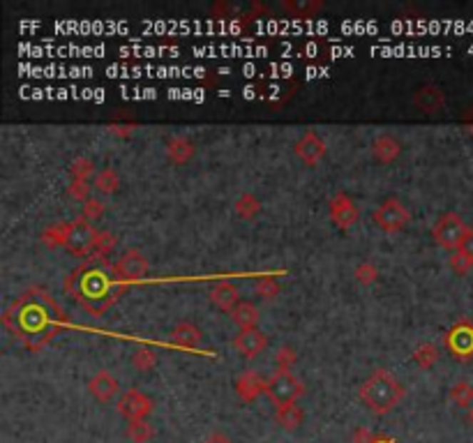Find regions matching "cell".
<instances>
[{
  "instance_id": "8",
  "label": "cell",
  "mask_w": 473,
  "mask_h": 443,
  "mask_svg": "<svg viewBox=\"0 0 473 443\" xmlns=\"http://www.w3.org/2000/svg\"><path fill=\"white\" fill-rule=\"evenodd\" d=\"M328 210H330V220H332V224L337 226V229H342V231L351 229V226L360 220L358 205H356V201H353L347 192H337L335 196H330Z\"/></svg>"
},
{
  "instance_id": "36",
  "label": "cell",
  "mask_w": 473,
  "mask_h": 443,
  "mask_svg": "<svg viewBox=\"0 0 473 443\" xmlns=\"http://www.w3.org/2000/svg\"><path fill=\"white\" fill-rule=\"evenodd\" d=\"M104 201H100V199H88L86 203H83V210H81V218L83 220H88V222H95V220H100L102 215H104Z\"/></svg>"
},
{
  "instance_id": "13",
  "label": "cell",
  "mask_w": 473,
  "mask_h": 443,
  "mask_svg": "<svg viewBox=\"0 0 473 443\" xmlns=\"http://www.w3.org/2000/svg\"><path fill=\"white\" fill-rule=\"evenodd\" d=\"M233 349L238 351L243 358H256L259 353H263L265 349H268V337H265L259 328L240 330L233 337Z\"/></svg>"
},
{
  "instance_id": "42",
  "label": "cell",
  "mask_w": 473,
  "mask_h": 443,
  "mask_svg": "<svg viewBox=\"0 0 473 443\" xmlns=\"http://www.w3.org/2000/svg\"><path fill=\"white\" fill-rule=\"evenodd\" d=\"M203 443H233V441L226 437V434H222V432H213V434L205 439Z\"/></svg>"
},
{
  "instance_id": "37",
  "label": "cell",
  "mask_w": 473,
  "mask_h": 443,
  "mask_svg": "<svg viewBox=\"0 0 473 443\" xmlns=\"http://www.w3.org/2000/svg\"><path fill=\"white\" fill-rule=\"evenodd\" d=\"M67 194H70L72 199L86 203L88 199H91V185H88L86 180H72L70 187H67Z\"/></svg>"
},
{
  "instance_id": "17",
  "label": "cell",
  "mask_w": 473,
  "mask_h": 443,
  "mask_svg": "<svg viewBox=\"0 0 473 443\" xmlns=\"http://www.w3.org/2000/svg\"><path fill=\"white\" fill-rule=\"evenodd\" d=\"M208 295H210L215 307L226 312V314H231L235 305L240 302V293L231 282H215L210 287V291H208Z\"/></svg>"
},
{
  "instance_id": "24",
  "label": "cell",
  "mask_w": 473,
  "mask_h": 443,
  "mask_svg": "<svg viewBox=\"0 0 473 443\" xmlns=\"http://www.w3.org/2000/svg\"><path fill=\"white\" fill-rule=\"evenodd\" d=\"M275 420H278V425L284 429H298L305 420V411H302V407H298L293 402V404L280 407L278 413H275Z\"/></svg>"
},
{
  "instance_id": "20",
  "label": "cell",
  "mask_w": 473,
  "mask_h": 443,
  "mask_svg": "<svg viewBox=\"0 0 473 443\" xmlns=\"http://www.w3.org/2000/svg\"><path fill=\"white\" fill-rule=\"evenodd\" d=\"M70 233H72V222H56V224H49L46 229L39 233V240L46 248H67V243H70Z\"/></svg>"
},
{
  "instance_id": "6",
  "label": "cell",
  "mask_w": 473,
  "mask_h": 443,
  "mask_svg": "<svg viewBox=\"0 0 473 443\" xmlns=\"http://www.w3.org/2000/svg\"><path fill=\"white\" fill-rule=\"evenodd\" d=\"M467 231H469V226H467V222L462 220L457 213H446V215H441L439 222L434 224L432 235H434L437 245H441L443 250L457 252L462 240H464Z\"/></svg>"
},
{
  "instance_id": "31",
  "label": "cell",
  "mask_w": 473,
  "mask_h": 443,
  "mask_svg": "<svg viewBox=\"0 0 473 443\" xmlns=\"http://www.w3.org/2000/svg\"><path fill=\"white\" fill-rule=\"evenodd\" d=\"M153 427L148 425V420H132L127 422V437H130L134 443H146L153 439Z\"/></svg>"
},
{
  "instance_id": "28",
  "label": "cell",
  "mask_w": 473,
  "mask_h": 443,
  "mask_svg": "<svg viewBox=\"0 0 473 443\" xmlns=\"http://www.w3.org/2000/svg\"><path fill=\"white\" fill-rule=\"evenodd\" d=\"M413 360L418 362V365L422 367V370H432L437 365V360H439V349L434 347V344H420V347L413 351Z\"/></svg>"
},
{
  "instance_id": "41",
  "label": "cell",
  "mask_w": 473,
  "mask_h": 443,
  "mask_svg": "<svg viewBox=\"0 0 473 443\" xmlns=\"http://www.w3.org/2000/svg\"><path fill=\"white\" fill-rule=\"evenodd\" d=\"M374 439H377V437H374L372 432L365 429V427H360V429L353 432V441H356V443H374Z\"/></svg>"
},
{
  "instance_id": "1",
  "label": "cell",
  "mask_w": 473,
  "mask_h": 443,
  "mask_svg": "<svg viewBox=\"0 0 473 443\" xmlns=\"http://www.w3.org/2000/svg\"><path fill=\"white\" fill-rule=\"evenodd\" d=\"M3 326L28 351H42L58 332L70 326L67 312L42 287H31L9 305L3 314Z\"/></svg>"
},
{
  "instance_id": "19",
  "label": "cell",
  "mask_w": 473,
  "mask_h": 443,
  "mask_svg": "<svg viewBox=\"0 0 473 443\" xmlns=\"http://www.w3.org/2000/svg\"><path fill=\"white\" fill-rule=\"evenodd\" d=\"M171 342L180 349H196L201 344V330L192 321H180L171 330Z\"/></svg>"
},
{
  "instance_id": "40",
  "label": "cell",
  "mask_w": 473,
  "mask_h": 443,
  "mask_svg": "<svg viewBox=\"0 0 473 443\" xmlns=\"http://www.w3.org/2000/svg\"><path fill=\"white\" fill-rule=\"evenodd\" d=\"M109 132L116 134V136H123V139H125V136H130V134L134 132V125H118V123H111V125H109Z\"/></svg>"
},
{
  "instance_id": "38",
  "label": "cell",
  "mask_w": 473,
  "mask_h": 443,
  "mask_svg": "<svg viewBox=\"0 0 473 443\" xmlns=\"http://www.w3.org/2000/svg\"><path fill=\"white\" fill-rule=\"evenodd\" d=\"M448 261H450V268L455 270L457 275H464V273H469V270L473 268V261L467 257V254H462L459 250L452 252V257H450Z\"/></svg>"
},
{
  "instance_id": "7",
  "label": "cell",
  "mask_w": 473,
  "mask_h": 443,
  "mask_svg": "<svg viewBox=\"0 0 473 443\" xmlns=\"http://www.w3.org/2000/svg\"><path fill=\"white\" fill-rule=\"evenodd\" d=\"M111 270H113L116 277L121 282H125V284L143 282L146 275H148V259L139 250L130 248V250H125L121 254V259H116L111 263Z\"/></svg>"
},
{
  "instance_id": "23",
  "label": "cell",
  "mask_w": 473,
  "mask_h": 443,
  "mask_svg": "<svg viewBox=\"0 0 473 443\" xmlns=\"http://www.w3.org/2000/svg\"><path fill=\"white\" fill-rule=\"evenodd\" d=\"M118 245V238L111 233V231H97V238H95V248H93V254L88 261H97V263H104V265H111V261L106 259L109 254L116 250Z\"/></svg>"
},
{
  "instance_id": "18",
  "label": "cell",
  "mask_w": 473,
  "mask_h": 443,
  "mask_svg": "<svg viewBox=\"0 0 473 443\" xmlns=\"http://www.w3.org/2000/svg\"><path fill=\"white\" fill-rule=\"evenodd\" d=\"M261 392H265V379H261L254 370L243 372L240 377L235 379V395L243 402H254Z\"/></svg>"
},
{
  "instance_id": "27",
  "label": "cell",
  "mask_w": 473,
  "mask_h": 443,
  "mask_svg": "<svg viewBox=\"0 0 473 443\" xmlns=\"http://www.w3.org/2000/svg\"><path fill=\"white\" fill-rule=\"evenodd\" d=\"M450 399H452V404L469 409L473 404V386L469 381H457L455 386L450 388Z\"/></svg>"
},
{
  "instance_id": "15",
  "label": "cell",
  "mask_w": 473,
  "mask_h": 443,
  "mask_svg": "<svg viewBox=\"0 0 473 443\" xmlns=\"http://www.w3.org/2000/svg\"><path fill=\"white\" fill-rule=\"evenodd\" d=\"M88 390H91V395L97 402H111L118 392H121V383H118V379L111 372L100 370L91 381H88Z\"/></svg>"
},
{
  "instance_id": "25",
  "label": "cell",
  "mask_w": 473,
  "mask_h": 443,
  "mask_svg": "<svg viewBox=\"0 0 473 443\" xmlns=\"http://www.w3.org/2000/svg\"><path fill=\"white\" fill-rule=\"evenodd\" d=\"M95 190L102 192V194H116L118 190H121V175H118V171L111 169V166H106V169L97 171V175H95Z\"/></svg>"
},
{
  "instance_id": "43",
  "label": "cell",
  "mask_w": 473,
  "mask_h": 443,
  "mask_svg": "<svg viewBox=\"0 0 473 443\" xmlns=\"http://www.w3.org/2000/svg\"><path fill=\"white\" fill-rule=\"evenodd\" d=\"M374 443H395V441L388 439V437H377V439H374Z\"/></svg>"
},
{
  "instance_id": "33",
  "label": "cell",
  "mask_w": 473,
  "mask_h": 443,
  "mask_svg": "<svg viewBox=\"0 0 473 443\" xmlns=\"http://www.w3.org/2000/svg\"><path fill=\"white\" fill-rule=\"evenodd\" d=\"M295 360H298V353L291 347H282L275 353V365H278V372L282 374H291V367L295 365Z\"/></svg>"
},
{
  "instance_id": "4",
  "label": "cell",
  "mask_w": 473,
  "mask_h": 443,
  "mask_svg": "<svg viewBox=\"0 0 473 443\" xmlns=\"http://www.w3.org/2000/svg\"><path fill=\"white\" fill-rule=\"evenodd\" d=\"M265 395H268V399L278 409L287 407L305 395V383L300 379H295L293 374L275 372L270 379H265Z\"/></svg>"
},
{
  "instance_id": "34",
  "label": "cell",
  "mask_w": 473,
  "mask_h": 443,
  "mask_svg": "<svg viewBox=\"0 0 473 443\" xmlns=\"http://www.w3.org/2000/svg\"><path fill=\"white\" fill-rule=\"evenodd\" d=\"M353 277H356L360 284H374L379 280V268H377V263H372V261H362V263H358L356 265V270H353Z\"/></svg>"
},
{
  "instance_id": "16",
  "label": "cell",
  "mask_w": 473,
  "mask_h": 443,
  "mask_svg": "<svg viewBox=\"0 0 473 443\" xmlns=\"http://www.w3.org/2000/svg\"><path fill=\"white\" fill-rule=\"evenodd\" d=\"M372 155L381 164H392L402 155V141L392 134H379L372 141Z\"/></svg>"
},
{
  "instance_id": "35",
  "label": "cell",
  "mask_w": 473,
  "mask_h": 443,
  "mask_svg": "<svg viewBox=\"0 0 473 443\" xmlns=\"http://www.w3.org/2000/svg\"><path fill=\"white\" fill-rule=\"evenodd\" d=\"M282 7L295 16H312L323 7V3H289V0H284Z\"/></svg>"
},
{
  "instance_id": "22",
  "label": "cell",
  "mask_w": 473,
  "mask_h": 443,
  "mask_svg": "<svg viewBox=\"0 0 473 443\" xmlns=\"http://www.w3.org/2000/svg\"><path fill=\"white\" fill-rule=\"evenodd\" d=\"M229 317L240 330H252V328L259 326V310H256L254 305L248 302V300H240L238 305H235Z\"/></svg>"
},
{
  "instance_id": "12",
  "label": "cell",
  "mask_w": 473,
  "mask_h": 443,
  "mask_svg": "<svg viewBox=\"0 0 473 443\" xmlns=\"http://www.w3.org/2000/svg\"><path fill=\"white\" fill-rule=\"evenodd\" d=\"M326 151H328L326 141H323L314 130L305 132V134L300 136V141L295 143V148H293V153L298 155L307 166L319 164V162L323 160V155H326Z\"/></svg>"
},
{
  "instance_id": "44",
  "label": "cell",
  "mask_w": 473,
  "mask_h": 443,
  "mask_svg": "<svg viewBox=\"0 0 473 443\" xmlns=\"http://www.w3.org/2000/svg\"><path fill=\"white\" fill-rule=\"evenodd\" d=\"M471 422H473V409H471Z\"/></svg>"
},
{
  "instance_id": "21",
  "label": "cell",
  "mask_w": 473,
  "mask_h": 443,
  "mask_svg": "<svg viewBox=\"0 0 473 443\" xmlns=\"http://www.w3.org/2000/svg\"><path fill=\"white\" fill-rule=\"evenodd\" d=\"M194 153H196L194 141H192V139H187V136L176 134V136H171L169 141H166V157H169V160H171L173 164H185V162H190L192 157H194Z\"/></svg>"
},
{
  "instance_id": "2",
  "label": "cell",
  "mask_w": 473,
  "mask_h": 443,
  "mask_svg": "<svg viewBox=\"0 0 473 443\" xmlns=\"http://www.w3.org/2000/svg\"><path fill=\"white\" fill-rule=\"evenodd\" d=\"M63 287L67 295H72L88 314L102 317L111 305L121 300V295L127 291L130 284L118 280L111 270V265L86 261L67 275Z\"/></svg>"
},
{
  "instance_id": "5",
  "label": "cell",
  "mask_w": 473,
  "mask_h": 443,
  "mask_svg": "<svg viewBox=\"0 0 473 443\" xmlns=\"http://www.w3.org/2000/svg\"><path fill=\"white\" fill-rule=\"evenodd\" d=\"M374 222L381 231L386 233H400L402 229H407V224L411 222V213L404 208V203L395 196H388V199H383L377 210H374Z\"/></svg>"
},
{
  "instance_id": "10",
  "label": "cell",
  "mask_w": 473,
  "mask_h": 443,
  "mask_svg": "<svg viewBox=\"0 0 473 443\" xmlns=\"http://www.w3.org/2000/svg\"><path fill=\"white\" fill-rule=\"evenodd\" d=\"M95 238H97V231L93 229V224L83 218H76L72 222L70 243H67L65 250L74 254V257H91L95 248Z\"/></svg>"
},
{
  "instance_id": "30",
  "label": "cell",
  "mask_w": 473,
  "mask_h": 443,
  "mask_svg": "<svg viewBox=\"0 0 473 443\" xmlns=\"http://www.w3.org/2000/svg\"><path fill=\"white\" fill-rule=\"evenodd\" d=\"M132 365H134V370H139V372H151L157 365V351L151 349V347L136 349L132 353Z\"/></svg>"
},
{
  "instance_id": "11",
  "label": "cell",
  "mask_w": 473,
  "mask_h": 443,
  "mask_svg": "<svg viewBox=\"0 0 473 443\" xmlns=\"http://www.w3.org/2000/svg\"><path fill=\"white\" fill-rule=\"evenodd\" d=\"M116 407H118V411H121V416L127 418V422L146 420L153 411V399L148 395H143V392L130 388V390H125L121 397H118Z\"/></svg>"
},
{
  "instance_id": "39",
  "label": "cell",
  "mask_w": 473,
  "mask_h": 443,
  "mask_svg": "<svg viewBox=\"0 0 473 443\" xmlns=\"http://www.w3.org/2000/svg\"><path fill=\"white\" fill-rule=\"evenodd\" d=\"M459 252H462V254H467V257L473 261V226H469V231H467V235H464V240H462V245H459Z\"/></svg>"
},
{
  "instance_id": "32",
  "label": "cell",
  "mask_w": 473,
  "mask_h": 443,
  "mask_svg": "<svg viewBox=\"0 0 473 443\" xmlns=\"http://www.w3.org/2000/svg\"><path fill=\"white\" fill-rule=\"evenodd\" d=\"M254 291L259 293L261 298L273 300V298H278V295H280L282 287H280V282L273 280V277H259V280L254 282Z\"/></svg>"
},
{
  "instance_id": "29",
  "label": "cell",
  "mask_w": 473,
  "mask_h": 443,
  "mask_svg": "<svg viewBox=\"0 0 473 443\" xmlns=\"http://www.w3.org/2000/svg\"><path fill=\"white\" fill-rule=\"evenodd\" d=\"M95 173V164H93V160L91 157H74V162L70 164V175H72V180H86L88 183V178ZM97 175V173H95Z\"/></svg>"
},
{
  "instance_id": "3",
  "label": "cell",
  "mask_w": 473,
  "mask_h": 443,
  "mask_svg": "<svg viewBox=\"0 0 473 443\" xmlns=\"http://www.w3.org/2000/svg\"><path fill=\"white\" fill-rule=\"evenodd\" d=\"M402 397L404 386L388 370H374L370 379L360 386V399L379 416L395 409Z\"/></svg>"
},
{
  "instance_id": "9",
  "label": "cell",
  "mask_w": 473,
  "mask_h": 443,
  "mask_svg": "<svg viewBox=\"0 0 473 443\" xmlns=\"http://www.w3.org/2000/svg\"><path fill=\"white\" fill-rule=\"evenodd\" d=\"M443 344H446L457 360H469L473 356V323L471 321L455 323V326L446 332Z\"/></svg>"
},
{
  "instance_id": "26",
  "label": "cell",
  "mask_w": 473,
  "mask_h": 443,
  "mask_svg": "<svg viewBox=\"0 0 473 443\" xmlns=\"http://www.w3.org/2000/svg\"><path fill=\"white\" fill-rule=\"evenodd\" d=\"M259 213H261V201L256 199L252 192H245L238 196V201H235V215H238V218L254 220Z\"/></svg>"
},
{
  "instance_id": "14",
  "label": "cell",
  "mask_w": 473,
  "mask_h": 443,
  "mask_svg": "<svg viewBox=\"0 0 473 443\" xmlns=\"http://www.w3.org/2000/svg\"><path fill=\"white\" fill-rule=\"evenodd\" d=\"M413 104L418 106L422 113H439L446 106V93L441 91L437 83H425L413 93Z\"/></svg>"
}]
</instances>
